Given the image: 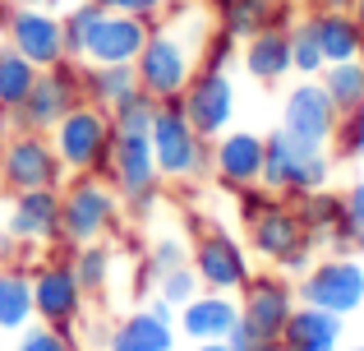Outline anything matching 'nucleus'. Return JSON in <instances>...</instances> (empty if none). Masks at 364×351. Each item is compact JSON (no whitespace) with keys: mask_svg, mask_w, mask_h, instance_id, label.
<instances>
[{"mask_svg":"<svg viewBox=\"0 0 364 351\" xmlns=\"http://www.w3.org/2000/svg\"><path fill=\"white\" fill-rule=\"evenodd\" d=\"M102 9H120V14H139V19H161L171 9V0H97Z\"/></svg>","mask_w":364,"mask_h":351,"instance_id":"nucleus-39","label":"nucleus"},{"mask_svg":"<svg viewBox=\"0 0 364 351\" xmlns=\"http://www.w3.org/2000/svg\"><path fill=\"white\" fill-rule=\"evenodd\" d=\"M235 324H240V296H231V291L203 287L194 300H185L176 310V328L189 342H226L235 333Z\"/></svg>","mask_w":364,"mask_h":351,"instance_id":"nucleus-18","label":"nucleus"},{"mask_svg":"<svg viewBox=\"0 0 364 351\" xmlns=\"http://www.w3.org/2000/svg\"><path fill=\"white\" fill-rule=\"evenodd\" d=\"M143 263H148L152 278H161L166 268H176V263H189V250L180 236H157V241L148 245V254H143Z\"/></svg>","mask_w":364,"mask_h":351,"instance_id":"nucleus-38","label":"nucleus"},{"mask_svg":"<svg viewBox=\"0 0 364 351\" xmlns=\"http://www.w3.org/2000/svg\"><path fill=\"white\" fill-rule=\"evenodd\" d=\"M111 111L83 98L79 107H70L51 130V148L60 157L65 176H83V172H111Z\"/></svg>","mask_w":364,"mask_h":351,"instance_id":"nucleus-5","label":"nucleus"},{"mask_svg":"<svg viewBox=\"0 0 364 351\" xmlns=\"http://www.w3.org/2000/svg\"><path fill=\"white\" fill-rule=\"evenodd\" d=\"M79 102H83L79 65L60 61V65H51V70H37V83H33V93L23 98V107L14 111V120H18V130L51 135L55 120H60L70 107H79Z\"/></svg>","mask_w":364,"mask_h":351,"instance_id":"nucleus-11","label":"nucleus"},{"mask_svg":"<svg viewBox=\"0 0 364 351\" xmlns=\"http://www.w3.org/2000/svg\"><path fill=\"white\" fill-rule=\"evenodd\" d=\"M14 5H46V0H14Z\"/></svg>","mask_w":364,"mask_h":351,"instance_id":"nucleus-48","label":"nucleus"},{"mask_svg":"<svg viewBox=\"0 0 364 351\" xmlns=\"http://www.w3.org/2000/svg\"><path fill=\"white\" fill-rule=\"evenodd\" d=\"M120 217H124V204L107 176L97 172L65 176L60 185V245L65 250L107 241L111 231H120Z\"/></svg>","mask_w":364,"mask_h":351,"instance_id":"nucleus-2","label":"nucleus"},{"mask_svg":"<svg viewBox=\"0 0 364 351\" xmlns=\"http://www.w3.org/2000/svg\"><path fill=\"white\" fill-rule=\"evenodd\" d=\"M148 144H152V157H157L161 180L189 185V180H203L208 172H213V139H203L194 125H189V116H185L180 102H157Z\"/></svg>","mask_w":364,"mask_h":351,"instance_id":"nucleus-4","label":"nucleus"},{"mask_svg":"<svg viewBox=\"0 0 364 351\" xmlns=\"http://www.w3.org/2000/svg\"><path fill=\"white\" fill-rule=\"evenodd\" d=\"M291 204H295V213H300L304 231H309L318 245H323V241L332 245V236H337V222H341V194H332V189L323 185V189H309V194L291 199Z\"/></svg>","mask_w":364,"mask_h":351,"instance_id":"nucleus-27","label":"nucleus"},{"mask_svg":"<svg viewBox=\"0 0 364 351\" xmlns=\"http://www.w3.org/2000/svg\"><path fill=\"white\" fill-rule=\"evenodd\" d=\"M295 296L304 305L332 310V315L350 319L364 310V263L355 254H328V259H314L309 273L295 278Z\"/></svg>","mask_w":364,"mask_h":351,"instance_id":"nucleus-6","label":"nucleus"},{"mask_svg":"<svg viewBox=\"0 0 364 351\" xmlns=\"http://www.w3.org/2000/svg\"><path fill=\"white\" fill-rule=\"evenodd\" d=\"M14 130H18V120H14V111H5V107H0V148H5V139H9V135H14Z\"/></svg>","mask_w":364,"mask_h":351,"instance_id":"nucleus-41","label":"nucleus"},{"mask_svg":"<svg viewBox=\"0 0 364 351\" xmlns=\"http://www.w3.org/2000/svg\"><path fill=\"white\" fill-rule=\"evenodd\" d=\"M272 23L291 28V0H217V28H226L235 42Z\"/></svg>","mask_w":364,"mask_h":351,"instance_id":"nucleus-23","label":"nucleus"},{"mask_svg":"<svg viewBox=\"0 0 364 351\" xmlns=\"http://www.w3.org/2000/svg\"><path fill=\"white\" fill-rule=\"evenodd\" d=\"M213 176L217 185H226L231 194L258 185L263 180V135L254 130H226V135L213 139Z\"/></svg>","mask_w":364,"mask_h":351,"instance_id":"nucleus-19","label":"nucleus"},{"mask_svg":"<svg viewBox=\"0 0 364 351\" xmlns=\"http://www.w3.org/2000/svg\"><path fill=\"white\" fill-rule=\"evenodd\" d=\"M5 226L23 245H33V250H51V245H60V185L18 189V194H9Z\"/></svg>","mask_w":364,"mask_h":351,"instance_id":"nucleus-17","label":"nucleus"},{"mask_svg":"<svg viewBox=\"0 0 364 351\" xmlns=\"http://www.w3.org/2000/svg\"><path fill=\"white\" fill-rule=\"evenodd\" d=\"M309 28L323 46V61L337 65V61H355L364 56V37H360V23L350 9H309Z\"/></svg>","mask_w":364,"mask_h":351,"instance_id":"nucleus-24","label":"nucleus"},{"mask_svg":"<svg viewBox=\"0 0 364 351\" xmlns=\"http://www.w3.org/2000/svg\"><path fill=\"white\" fill-rule=\"evenodd\" d=\"M79 83H83V98L97 102V107H107V111L139 93L134 65H79Z\"/></svg>","mask_w":364,"mask_h":351,"instance_id":"nucleus-26","label":"nucleus"},{"mask_svg":"<svg viewBox=\"0 0 364 351\" xmlns=\"http://www.w3.org/2000/svg\"><path fill=\"white\" fill-rule=\"evenodd\" d=\"M337 351H364V347H337Z\"/></svg>","mask_w":364,"mask_h":351,"instance_id":"nucleus-49","label":"nucleus"},{"mask_svg":"<svg viewBox=\"0 0 364 351\" xmlns=\"http://www.w3.org/2000/svg\"><path fill=\"white\" fill-rule=\"evenodd\" d=\"M33 83H37V65L23 51H14L9 42H0V107L18 111L23 98L33 93Z\"/></svg>","mask_w":364,"mask_h":351,"instance_id":"nucleus-29","label":"nucleus"},{"mask_svg":"<svg viewBox=\"0 0 364 351\" xmlns=\"http://www.w3.org/2000/svg\"><path fill=\"white\" fill-rule=\"evenodd\" d=\"M332 153L346 157V162H364V102L355 111L337 120V135H332Z\"/></svg>","mask_w":364,"mask_h":351,"instance_id":"nucleus-37","label":"nucleus"},{"mask_svg":"<svg viewBox=\"0 0 364 351\" xmlns=\"http://www.w3.org/2000/svg\"><path fill=\"white\" fill-rule=\"evenodd\" d=\"M70 263L74 273H79V287L88 291V296H102L111 282V273H116V250H111L107 241H92V245H74L70 250Z\"/></svg>","mask_w":364,"mask_h":351,"instance_id":"nucleus-30","label":"nucleus"},{"mask_svg":"<svg viewBox=\"0 0 364 351\" xmlns=\"http://www.w3.org/2000/svg\"><path fill=\"white\" fill-rule=\"evenodd\" d=\"M0 180H5V194L18 189H46V185H65V167L51 148V135H37V130H14L0 148Z\"/></svg>","mask_w":364,"mask_h":351,"instance_id":"nucleus-9","label":"nucleus"},{"mask_svg":"<svg viewBox=\"0 0 364 351\" xmlns=\"http://www.w3.org/2000/svg\"><path fill=\"white\" fill-rule=\"evenodd\" d=\"M152 116H157V102L139 88L134 98H124L120 107H111V135H148Z\"/></svg>","mask_w":364,"mask_h":351,"instance_id":"nucleus-35","label":"nucleus"},{"mask_svg":"<svg viewBox=\"0 0 364 351\" xmlns=\"http://www.w3.org/2000/svg\"><path fill=\"white\" fill-rule=\"evenodd\" d=\"M208 14L189 0H171V9L161 19H152L148 42H143L139 61H134V74H139V88L148 93L152 102H180L189 74L203 61V42H208Z\"/></svg>","mask_w":364,"mask_h":351,"instance_id":"nucleus-1","label":"nucleus"},{"mask_svg":"<svg viewBox=\"0 0 364 351\" xmlns=\"http://www.w3.org/2000/svg\"><path fill=\"white\" fill-rule=\"evenodd\" d=\"M33 254H37L33 245H23L9 226H0V263H28Z\"/></svg>","mask_w":364,"mask_h":351,"instance_id":"nucleus-40","label":"nucleus"},{"mask_svg":"<svg viewBox=\"0 0 364 351\" xmlns=\"http://www.w3.org/2000/svg\"><path fill=\"white\" fill-rule=\"evenodd\" d=\"M157 282V296L161 300H171V305H185V300H194L198 291H203V282H198V273H194V263H176V268H166L161 278H152Z\"/></svg>","mask_w":364,"mask_h":351,"instance_id":"nucleus-36","label":"nucleus"},{"mask_svg":"<svg viewBox=\"0 0 364 351\" xmlns=\"http://www.w3.org/2000/svg\"><path fill=\"white\" fill-rule=\"evenodd\" d=\"M28 278H33V310H37L42 324L74 328L83 319V310H88V291L79 287V273H74L70 259L33 263Z\"/></svg>","mask_w":364,"mask_h":351,"instance_id":"nucleus-12","label":"nucleus"},{"mask_svg":"<svg viewBox=\"0 0 364 351\" xmlns=\"http://www.w3.org/2000/svg\"><path fill=\"white\" fill-rule=\"evenodd\" d=\"M341 111L332 107V98L323 93L318 79H300L282 102V130L291 139H304V144L332 148V135H337Z\"/></svg>","mask_w":364,"mask_h":351,"instance_id":"nucleus-15","label":"nucleus"},{"mask_svg":"<svg viewBox=\"0 0 364 351\" xmlns=\"http://www.w3.org/2000/svg\"><path fill=\"white\" fill-rule=\"evenodd\" d=\"M341 337H346V319L332 315V310H318V305H295L291 319L282 328V347L286 351H337Z\"/></svg>","mask_w":364,"mask_h":351,"instance_id":"nucleus-20","label":"nucleus"},{"mask_svg":"<svg viewBox=\"0 0 364 351\" xmlns=\"http://www.w3.org/2000/svg\"><path fill=\"white\" fill-rule=\"evenodd\" d=\"M102 14L97 0H79V5H65L60 9V28H65V61L83 65V42H88V28L92 19Z\"/></svg>","mask_w":364,"mask_h":351,"instance_id":"nucleus-32","label":"nucleus"},{"mask_svg":"<svg viewBox=\"0 0 364 351\" xmlns=\"http://www.w3.org/2000/svg\"><path fill=\"white\" fill-rule=\"evenodd\" d=\"M189 351H231L226 342H189Z\"/></svg>","mask_w":364,"mask_h":351,"instance_id":"nucleus-44","label":"nucleus"},{"mask_svg":"<svg viewBox=\"0 0 364 351\" xmlns=\"http://www.w3.org/2000/svg\"><path fill=\"white\" fill-rule=\"evenodd\" d=\"M295 305H300V296H295L286 273H277V268L254 273L240 291V324L254 337H282V328H286V319H291Z\"/></svg>","mask_w":364,"mask_h":351,"instance_id":"nucleus-14","label":"nucleus"},{"mask_svg":"<svg viewBox=\"0 0 364 351\" xmlns=\"http://www.w3.org/2000/svg\"><path fill=\"white\" fill-rule=\"evenodd\" d=\"M46 9H65V0H46Z\"/></svg>","mask_w":364,"mask_h":351,"instance_id":"nucleus-47","label":"nucleus"},{"mask_svg":"<svg viewBox=\"0 0 364 351\" xmlns=\"http://www.w3.org/2000/svg\"><path fill=\"white\" fill-rule=\"evenodd\" d=\"M148 19L139 14H120V9H102L88 28L83 42V65H134L148 42Z\"/></svg>","mask_w":364,"mask_h":351,"instance_id":"nucleus-16","label":"nucleus"},{"mask_svg":"<svg viewBox=\"0 0 364 351\" xmlns=\"http://www.w3.org/2000/svg\"><path fill=\"white\" fill-rule=\"evenodd\" d=\"M107 180L116 185L124 213L134 217H148L161 199V172H157V157H152L148 135H116L111 139V172Z\"/></svg>","mask_w":364,"mask_h":351,"instance_id":"nucleus-7","label":"nucleus"},{"mask_svg":"<svg viewBox=\"0 0 364 351\" xmlns=\"http://www.w3.org/2000/svg\"><path fill=\"white\" fill-rule=\"evenodd\" d=\"M33 319H37V310H33L28 263H0V333L14 337L18 328H28Z\"/></svg>","mask_w":364,"mask_h":351,"instance_id":"nucleus-25","label":"nucleus"},{"mask_svg":"<svg viewBox=\"0 0 364 351\" xmlns=\"http://www.w3.org/2000/svg\"><path fill=\"white\" fill-rule=\"evenodd\" d=\"M314 9H355V0H314Z\"/></svg>","mask_w":364,"mask_h":351,"instance_id":"nucleus-43","label":"nucleus"},{"mask_svg":"<svg viewBox=\"0 0 364 351\" xmlns=\"http://www.w3.org/2000/svg\"><path fill=\"white\" fill-rule=\"evenodd\" d=\"M323 93L332 98V107L346 116V111H355L364 102V56H355V61H337V65H323L318 74Z\"/></svg>","mask_w":364,"mask_h":351,"instance_id":"nucleus-28","label":"nucleus"},{"mask_svg":"<svg viewBox=\"0 0 364 351\" xmlns=\"http://www.w3.org/2000/svg\"><path fill=\"white\" fill-rule=\"evenodd\" d=\"M5 199H9V194H5V180H0V213H5Z\"/></svg>","mask_w":364,"mask_h":351,"instance_id":"nucleus-46","label":"nucleus"},{"mask_svg":"<svg viewBox=\"0 0 364 351\" xmlns=\"http://www.w3.org/2000/svg\"><path fill=\"white\" fill-rule=\"evenodd\" d=\"M337 250H364V180L341 189V222L332 236Z\"/></svg>","mask_w":364,"mask_h":351,"instance_id":"nucleus-31","label":"nucleus"},{"mask_svg":"<svg viewBox=\"0 0 364 351\" xmlns=\"http://www.w3.org/2000/svg\"><path fill=\"white\" fill-rule=\"evenodd\" d=\"M350 14H355V23H360V37H364V0H355V9H350Z\"/></svg>","mask_w":364,"mask_h":351,"instance_id":"nucleus-45","label":"nucleus"},{"mask_svg":"<svg viewBox=\"0 0 364 351\" xmlns=\"http://www.w3.org/2000/svg\"><path fill=\"white\" fill-rule=\"evenodd\" d=\"M245 351H286V347H282V337H254Z\"/></svg>","mask_w":364,"mask_h":351,"instance_id":"nucleus-42","label":"nucleus"},{"mask_svg":"<svg viewBox=\"0 0 364 351\" xmlns=\"http://www.w3.org/2000/svg\"><path fill=\"white\" fill-rule=\"evenodd\" d=\"M9 351H79V342H74V328H55V324L33 319L28 328L14 333V347Z\"/></svg>","mask_w":364,"mask_h":351,"instance_id":"nucleus-34","label":"nucleus"},{"mask_svg":"<svg viewBox=\"0 0 364 351\" xmlns=\"http://www.w3.org/2000/svg\"><path fill=\"white\" fill-rule=\"evenodd\" d=\"M180 107H185L189 125L203 139H217L235 125V83L231 70H217V65H198L189 74L185 93H180Z\"/></svg>","mask_w":364,"mask_h":351,"instance_id":"nucleus-10","label":"nucleus"},{"mask_svg":"<svg viewBox=\"0 0 364 351\" xmlns=\"http://www.w3.org/2000/svg\"><path fill=\"white\" fill-rule=\"evenodd\" d=\"M240 65H245L249 79H258V83H282L286 74H295L291 70V28L272 23V28H263V33L245 37Z\"/></svg>","mask_w":364,"mask_h":351,"instance_id":"nucleus-22","label":"nucleus"},{"mask_svg":"<svg viewBox=\"0 0 364 351\" xmlns=\"http://www.w3.org/2000/svg\"><path fill=\"white\" fill-rule=\"evenodd\" d=\"M0 37L14 51H23L37 70H51L65 61V28H60V9L46 5H14L0 0Z\"/></svg>","mask_w":364,"mask_h":351,"instance_id":"nucleus-8","label":"nucleus"},{"mask_svg":"<svg viewBox=\"0 0 364 351\" xmlns=\"http://www.w3.org/2000/svg\"><path fill=\"white\" fill-rule=\"evenodd\" d=\"M176 342H180V328L171 319H157L148 305L120 315L107 333V351H176Z\"/></svg>","mask_w":364,"mask_h":351,"instance_id":"nucleus-21","label":"nucleus"},{"mask_svg":"<svg viewBox=\"0 0 364 351\" xmlns=\"http://www.w3.org/2000/svg\"><path fill=\"white\" fill-rule=\"evenodd\" d=\"M189 263H194L198 282H203L208 291H231V296H240L245 282L254 278V263H249L245 241H235V236L222 231V226H213V231L198 236L194 250H189Z\"/></svg>","mask_w":364,"mask_h":351,"instance_id":"nucleus-13","label":"nucleus"},{"mask_svg":"<svg viewBox=\"0 0 364 351\" xmlns=\"http://www.w3.org/2000/svg\"><path fill=\"white\" fill-rule=\"evenodd\" d=\"M332 180V148L291 139L282 125L263 135V180L258 185L277 199H300L309 189H323Z\"/></svg>","mask_w":364,"mask_h":351,"instance_id":"nucleus-3","label":"nucleus"},{"mask_svg":"<svg viewBox=\"0 0 364 351\" xmlns=\"http://www.w3.org/2000/svg\"><path fill=\"white\" fill-rule=\"evenodd\" d=\"M323 46H318V37H314V28H309V19H295L291 23V70L300 74V79H318L323 74Z\"/></svg>","mask_w":364,"mask_h":351,"instance_id":"nucleus-33","label":"nucleus"}]
</instances>
